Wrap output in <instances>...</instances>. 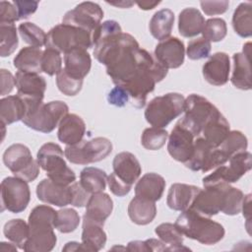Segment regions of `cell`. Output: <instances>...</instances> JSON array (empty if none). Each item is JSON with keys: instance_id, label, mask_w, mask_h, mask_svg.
Returning a JSON list of instances; mask_svg holds the SVG:
<instances>
[{"instance_id": "2", "label": "cell", "mask_w": 252, "mask_h": 252, "mask_svg": "<svg viewBox=\"0 0 252 252\" xmlns=\"http://www.w3.org/2000/svg\"><path fill=\"white\" fill-rule=\"evenodd\" d=\"M36 160L54 183L69 186L76 181V174L66 164L63 151L58 144L51 142L43 144L36 154Z\"/></svg>"}, {"instance_id": "19", "label": "cell", "mask_w": 252, "mask_h": 252, "mask_svg": "<svg viewBox=\"0 0 252 252\" xmlns=\"http://www.w3.org/2000/svg\"><path fill=\"white\" fill-rule=\"evenodd\" d=\"M251 43L247 42L243 45L242 52L234 53L233 59V70L231 76V84L242 91L251 90Z\"/></svg>"}, {"instance_id": "28", "label": "cell", "mask_w": 252, "mask_h": 252, "mask_svg": "<svg viewBox=\"0 0 252 252\" xmlns=\"http://www.w3.org/2000/svg\"><path fill=\"white\" fill-rule=\"evenodd\" d=\"M102 223L93 220L86 216L83 217L82 242L89 251H99L106 242V233L103 230Z\"/></svg>"}, {"instance_id": "13", "label": "cell", "mask_w": 252, "mask_h": 252, "mask_svg": "<svg viewBox=\"0 0 252 252\" xmlns=\"http://www.w3.org/2000/svg\"><path fill=\"white\" fill-rule=\"evenodd\" d=\"M103 18V11L96 3L87 1L77 5L73 10L68 11L62 20L63 24L83 29L93 34L100 25Z\"/></svg>"}, {"instance_id": "32", "label": "cell", "mask_w": 252, "mask_h": 252, "mask_svg": "<svg viewBox=\"0 0 252 252\" xmlns=\"http://www.w3.org/2000/svg\"><path fill=\"white\" fill-rule=\"evenodd\" d=\"M174 24V14L169 9H161L152 17L149 30L151 34L158 40L161 41L169 37Z\"/></svg>"}, {"instance_id": "12", "label": "cell", "mask_w": 252, "mask_h": 252, "mask_svg": "<svg viewBox=\"0 0 252 252\" xmlns=\"http://www.w3.org/2000/svg\"><path fill=\"white\" fill-rule=\"evenodd\" d=\"M227 162L226 158L218 148L211 147L201 136L196 137L193 154L184 164L192 171L207 172Z\"/></svg>"}, {"instance_id": "48", "label": "cell", "mask_w": 252, "mask_h": 252, "mask_svg": "<svg viewBox=\"0 0 252 252\" xmlns=\"http://www.w3.org/2000/svg\"><path fill=\"white\" fill-rule=\"evenodd\" d=\"M70 192H71L70 205L77 208H83L87 206V203L92 195L81 185L80 181L79 182L75 181L70 185Z\"/></svg>"}, {"instance_id": "10", "label": "cell", "mask_w": 252, "mask_h": 252, "mask_svg": "<svg viewBox=\"0 0 252 252\" xmlns=\"http://www.w3.org/2000/svg\"><path fill=\"white\" fill-rule=\"evenodd\" d=\"M31 200V191L27 181L16 176H8L1 182V211L19 214L25 211Z\"/></svg>"}, {"instance_id": "24", "label": "cell", "mask_w": 252, "mask_h": 252, "mask_svg": "<svg viewBox=\"0 0 252 252\" xmlns=\"http://www.w3.org/2000/svg\"><path fill=\"white\" fill-rule=\"evenodd\" d=\"M200 189L195 185L174 183L168 190L166 204L171 210L183 212L191 206Z\"/></svg>"}, {"instance_id": "49", "label": "cell", "mask_w": 252, "mask_h": 252, "mask_svg": "<svg viewBox=\"0 0 252 252\" xmlns=\"http://www.w3.org/2000/svg\"><path fill=\"white\" fill-rule=\"evenodd\" d=\"M20 20L18 10L13 2H0V24H14Z\"/></svg>"}, {"instance_id": "61", "label": "cell", "mask_w": 252, "mask_h": 252, "mask_svg": "<svg viewBox=\"0 0 252 252\" xmlns=\"http://www.w3.org/2000/svg\"><path fill=\"white\" fill-rule=\"evenodd\" d=\"M0 250L1 251H16L17 250V247L16 245L13 243H7V242H1V245H0Z\"/></svg>"}, {"instance_id": "58", "label": "cell", "mask_w": 252, "mask_h": 252, "mask_svg": "<svg viewBox=\"0 0 252 252\" xmlns=\"http://www.w3.org/2000/svg\"><path fill=\"white\" fill-rule=\"evenodd\" d=\"M250 204H251V194H248L246 196H244V200H243V204H242V209L241 211L243 212V216L246 218L247 221L250 220Z\"/></svg>"}, {"instance_id": "25", "label": "cell", "mask_w": 252, "mask_h": 252, "mask_svg": "<svg viewBox=\"0 0 252 252\" xmlns=\"http://www.w3.org/2000/svg\"><path fill=\"white\" fill-rule=\"evenodd\" d=\"M165 189L164 178L155 172L144 174L135 185V196L153 202L160 200Z\"/></svg>"}, {"instance_id": "17", "label": "cell", "mask_w": 252, "mask_h": 252, "mask_svg": "<svg viewBox=\"0 0 252 252\" xmlns=\"http://www.w3.org/2000/svg\"><path fill=\"white\" fill-rule=\"evenodd\" d=\"M29 236L25 242L24 249L28 252H48L51 251L57 241L54 233V226L50 224L28 223Z\"/></svg>"}, {"instance_id": "4", "label": "cell", "mask_w": 252, "mask_h": 252, "mask_svg": "<svg viewBox=\"0 0 252 252\" xmlns=\"http://www.w3.org/2000/svg\"><path fill=\"white\" fill-rule=\"evenodd\" d=\"M184 115L178 120L196 137L201 135L203 128L220 114V110L206 97L192 94L185 98Z\"/></svg>"}, {"instance_id": "44", "label": "cell", "mask_w": 252, "mask_h": 252, "mask_svg": "<svg viewBox=\"0 0 252 252\" xmlns=\"http://www.w3.org/2000/svg\"><path fill=\"white\" fill-rule=\"evenodd\" d=\"M83 81L70 76L64 68L56 75V85L58 90L68 96H74L80 93L83 86Z\"/></svg>"}, {"instance_id": "5", "label": "cell", "mask_w": 252, "mask_h": 252, "mask_svg": "<svg viewBox=\"0 0 252 252\" xmlns=\"http://www.w3.org/2000/svg\"><path fill=\"white\" fill-rule=\"evenodd\" d=\"M45 46L64 54L78 47L89 49L93 47L92 33L83 29L62 23L56 25L47 32Z\"/></svg>"}, {"instance_id": "37", "label": "cell", "mask_w": 252, "mask_h": 252, "mask_svg": "<svg viewBox=\"0 0 252 252\" xmlns=\"http://www.w3.org/2000/svg\"><path fill=\"white\" fill-rule=\"evenodd\" d=\"M4 235L18 248L24 249V245L29 236V224L22 219L8 220L3 228Z\"/></svg>"}, {"instance_id": "41", "label": "cell", "mask_w": 252, "mask_h": 252, "mask_svg": "<svg viewBox=\"0 0 252 252\" xmlns=\"http://www.w3.org/2000/svg\"><path fill=\"white\" fill-rule=\"evenodd\" d=\"M18 31L22 39L31 46L40 48L45 45L46 33L35 24L30 22L22 23L20 24Z\"/></svg>"}, {"instance_id": "22", "label": "cell", "mask_w": 252, "mask_h": 252, "mask_svg": "<svg viewBox=\"0 0 252 252\" xmlns=\"http://www.w3.org/2000/svg\"><path fill=\"white\" fill-rule=\"evenodd\" d=\"M85 133L86 124L82 117L74 113H68L58 125L57 137L60 142L71 146L81 142Z\"/></svg>"}, {"instance_id": "3", "label": "cell", "mask_w": 252, "mask_h": 252, "mask_svg": "<svg viewBox=\"0 0 252 252\" xmlns=\"http://www.w3.org/2000/svg\"><path fill=\"white\" fill-rule=\"evenodd\" d=\"M184 96L178 93L156 96L148 103L145 118L153 127L163 128L184 111Z\"/></svg>"}, {"instance_id": "54", "label": "cell", "mask_w": 252, "mask_h": 252, "mask_svg": "<svg viewBox=\"0 0 252 252\" xmlns=\"http://www.w3.org/2000/svg\"><path fill=\"white\" fill-rule=\"evenodd\" d=\"M1 75V95L9 94L14 87L16 86L15 83V77L12 75V73L9 70L1 69L0 71Z\"/></svg>"}, {"instance_id": "57", "label": "cell", "mask_w": 252, "mask_h": 252, "mask_svg": "<svg viewBox=\"0 0 252 252\" xmlns=\"http://www.w3.org/2000/svg\"><path fill=\"white\" fill-rule=\"evenodd\" d=\"M62 251H89L87 246L82 242H76V241H70L65 244V246L62 248Z\"/></svg>"}, {"instance_id": "53", "label": "cell", "mask_w": 252, "mask_h": 252, "mask_svg": "<svg viewBox=\"0 0 252 252\" xmlns=\"http://www.w3.org/2000/svg\"><path fill=\"white\" fill-rule=\"evenodd\" d=\"M107 184L109 187V190L116 196L118 197H123L125 195H127L130 190H131V186L126 185L125 183L121 182L116 176L115 174L112 172L110 173L109 176H107Z\"/></svg>"}, {"instance_id": "16", "label": "cell", "mask_w": 252, "mask_h": 252, "mask_svg": "<svg viewBox=\"0 0 252 252\" xmlns=\"http://www.w3.org/2000/svg\"><path fill=\"white\" fill-rule=\"evenodd\" d=\"M185 47L181 39L169 36L159 41L155 48L156 60L165 69H176L184 62Z\"/></svg>"}, {"instance_id": "23", "label": "cell", "mask_w": 252, "mask_h": 252, "mask_svg": "<svg viewBox=\"0 0 252 252\" xmlns=\"http://www.w3.org/2000/svg\"><path fill=\"white\" fill-rule=\"evenodd\" d=\"M91 67L92 59L85 48H74L64 54V70L76 79L84 80Z\"/></svg>"}, {"instance_id": "34", "label": "cell", "mask_w": 252, "mask_h": 252, "mask_svg": "<svg viewBox=\"0 0 252 252\" xmlns=\"http://www.w3.org/2000/svg\"><path fill=\"white\" fill-rule=\"evenodd\" d=\"M80 183L90 194L103 192L107 183V175L100 168L88 166L80 173Z\"/></svg>"}, {"instance_id": "60", "label": "cell", "mask_w": 252, "mask_h": 252, "mask_svg": "<svg viewBox=\"0 0 252 252\" xmlns=\"http://www.w3.org/2000/svg\"><path fill=\"white\" fill-rule=\"evenodd\" d=\"M106 3L110 4V5H113V6H116V7H120V8H129L134 4V2H130V1H118V2H108V1H106Z\"/></svg>"}, {"instance_id": "59", "label": "cell", "mask_w": 252, "mask_h": 252, "mask_svg": "<svg viewBox=\"0 0 252 252\" xmlns=\"http://www.w3.org/2000/svg\"><path fill=\"white\" fill-rule=\"evenodd\" d=\"M159 3H160L159 1H142V2H137L136 4L142 10H152L156 6H158Z\"/></svg>"}, {"instance_id": "7", "label": "cell", "mask_w": 252, "mask_h": 252, "mask_svg": "<svg viewBox=\"0 0 252 252\" xmlns=\"http://www.w3.org/2000/svg\"><path fill=\"white\" fill-rule=\"evenodd\" d=\"M112 152V143L104 137L82 140L78 144L67 146L65 158L74 164H89L104 159Z\"/></svg>"}, {"instance_id": "27", "label": "cell", "mask_w": 252, "mask_h": 252, "mask_svg": "<svg viewBox=\"0 0 252 252\" xmlns=\"http://www.w3.org/2000/svg\"><path fill=\"white\" fill-rule=\"evenodd\" d=\"M128 216L130 220L138 225L149 224L157 216L156 203L135 196L128 205Z\"/></svg>"}, {"instance_id": "39", "label": "cell", "mask_w": 252, "mask_h": 252, "mask_svg": "<svg viewBox=\"0 0 252 252\" xmlns=\"http://www.w3.org/2000/svg\"><path fill=\"white\" fill-rule=\"evenodd\" d=\"M80 223V215L71 208H64L56 211L54 220V228L61 233H70L78 227Z\"/></svg>"}, {"instance_id": "50", "label": "cell", "mask_w": 252, "mask_h": 252, "mask_svg": "<svg viewBox=\"0 0 252 252\" xmlns=\"http://www.w3.org/2000/svg\"><path fill=\"white\" fill-rule=\"evenodd\" d=\"M201 8L203 12L208 16L220 15L226 12L229 6V2L226 0L220 1H201Z\"/></svg>"}, {"instance_id": "43", "label": "cell", "mask_w": 252, "mask_h": 252, "mask_svg": "<svg viewBox=\"0 0 252 252\" xmlns=\"http://www.w3.org/2000/svg\"><path fill=\"white\" fill-rule=\"evenodd\" d=\"M227 28L224 20L220 18H212L205 22L202 30L203 37L210 42H218L226 36Z\"/></svg>"}, {"instance_id": "51", "label": "cell", "mask_w": 252, "mask_h": 252, "mask_svg": "<svg viewBox=\"0 0 252 252\" xmlns=\"http://www.w3.org/2000/svg\"><path fill=\"white\" fill-rule=\"evenodd\" d=\"M130 100L126 90L120 86H115L107 94V101L109 104L122 107Z\"/></svg>"}, {"instance_id": "21", "label": "cell", "mask_w": 252, "mask_h": 252, "mask_svg": "<svg viewBox=\"0 0 252 252\" xmlns=\"http://www.w3.org/2000/svg\"><path fill=\"white\" fill-rule=\"evenodd\" d=\"M36 196L38 200L43 203L57 207H65L71 202L70 185H59L47 177L37 184Z\"/></svg>"}, {"instance_id": "15", "label": "cell", "mask_w": 252, "mask_h": 252, "mask_svg": "<svg viewBox=\"0 0 252 252\" xmlns=\"http://www.w3.org/2000/svg\"><path fill=\"white\" fill-rule=\"evenodd\" d=\"M17 95L26 102H40L46 90L45 79L39 74L18 71L15 75Z\"/></svg>"}, {"instance_id": "30", "label": "cell", "mask_w": 252, "mask_h": 252, "mask_svg": "<svg viewBox=\"0 0 252 252\" xmlns=\"http://www.w3.org/2000/svg\"><path fill=\"white\" fill-rule=\"evenodd\" d=\"M43 51L38 47L27 46L22 48L13 60L14 67L19 71L39 74L41 70V57Z\"/></svg>"}, {"instance_id": "1", "label": "cell", "mask_w": 252, "mask_h": 252, "mask_svg": "<svg viewBox=\"0 0 252 252\" xmlns=\"http://www.w3.org/2000/svg\"><path fill=\"white\" fill-rule=\"evenodd\" d=\"M174 224L183 235L206 245H214L220 242L225 233L220 223L190 208L178 216Z\"/></svg>"}, {"instance_id": "55", "label": "cell", "mask_w": 252, "mask_h": 252, "mask_svg": "<svg viewBox=\"0 0 252 252\" xmlns=\"http://www.w3.org/2000/svg\"><path fill=\"white\" fill-rule=\"evenodd\" d=\"M145 241L150 251H167V246L160 239L150 238Z\"/></svg>"}, {"instance_id": "18", "label": "cell", "mask_w": 252, "mask_h": 252, "mask_svg": "<svg viewBox=\"0 0 252 252\" xmlns=\"http://www.w3.org/2000/svg\"><path fill=\"white\" fill-rule=\"evenodd\" d=\"M230 71L229 56L224 52L213 54L203 65V76L213 86H223L227 83Z\"/></svg>"}, {"instance_id": "46", "label": "cell", "mask_w": 252, "mask_h": 252, "mask_svg": "<svg viewBox=\"0 0 252 252\" xmlns=\"http://www.w3.org/2000/svg\"><path fill=\"white\" fill-rule=\"evenodd\" d=\"M244 200L243 192L235 187L230 186L225 197L224 206L221 213L227 216H235L241 212Z\"/></svg>"}, {"instance_id": "42", "label": "cell", "mask_w": 252, "mask_h": 252, "mask_svg": "<svg viewBox=\"0 0 252 252\" xmlns=\"http://www.w3.org/2000/svg\"><path fill=\"white\" fill-rule=\"evenodd\" d=\"M167 138L168 133L166 130L158 127H150L144 130L141 136V144L147 150L157 151L164 146Z\"/></svg>"}, {"instance_id": "26", "label": "cell", "mask_w": 252, "mask_h": 252, "mask_svg": "<svg viewBox=\"0 0 252 252\" xmlns=\"http://www.w3.org/2000/svg\"><path fill=\"white\" fill-rule=\"evenodd\" d=\"M86 207V213L84 216L104 224L105 220L112 213L113 202L108 194L98 192L91 195Z\"/></svg>"}, {"instance_id": "38", "label": "cell", "mask_w": 252, "mask_h": 252, "mask_svg": "<svg viewBox=\"0 0 252 252\" xmlns=\"http://www.w3.org/2000/svg\"><path fill=\"white\" fill-rule=\"evenodd\" d=\"M248 147V141L246 136L240 131H229L223 142L218 147L228 159L240 152L246 151Z\"/></svg>"}, {"instance_id": "36", "label": "cell", "mask_w": 252, "mask_h": 252, "mask_svg": "<svg viewBox=\"0 0 252 252\" xmlns=\"http://www.w3.org/2000/svg\"><path fill=\"white\" fill-rule=\"evenodd\" d=\"M251 2L240 3L232 15V27L239 36L250 37L252 34Z\"/></svg>"}, {"instance_id": "8", "label": "cell", "mask_w": 252, "mask_h": 252, "mask_svg": "<svg viewBox=\"0 0 252 252\" xmlns=\"http://www.w3.org/2000/svg\"><path fill=\"white\" fill-rule=\"evenodd\" d=\"M68 105L61 100L41 103L33 111L28 113L23 118V123L29 128L41 132L50 133L57 127L60 121L68 114Z\"/></svg>"}, {"instance_id": "20", "label": "cell", "mask_w": 252, "mask_h": 252, "mask_svg": "<svg viewBox=\"0 0 252 252\" xmlns=\"http://www.w3.org/2000/svg\"><path fill=\"white\" fill-rule=\"evenodd\" d=\"M112 167L115 176L121 182L131 187L142 173V167L139 160L129 152H121L117 154L114 157Z\"/></svg>"}, {"instance_id": "47", "label": "cell", "mask_w": 252, "mask_h": 252, "mask_svg": "<svg viewBox=\"0 0 252 252\" xmlns=\"http://www.w3.org/2000/svg\"><path fill=\"white\" fill-rule=\"evenodd\" d=\"M211 42L206 38L198 37L190 40L187 45V56L191 60H200L207 58L211 52Z\"/></svg>"}, {"instance_id": "35", "label": "cell", "mask_w": 252, "mask_h": 252, "mask_svg": "<svg viewBox=\"0 0 252 252\" xmlns=\"http://www.w3.org/2000/svg\"><path fill=\"white\" fill-rule=\"evenodd\" d=\"M155 232L158 238L167 246V251L189 250V248L182 245L183 234L175 224L170 222L160 223L156 227Z\"/></svg>"}, {"instance_id": "11", "label": "cell", "mask_w": 252, "mask_h": 252, "mask_svg": "<svg viewBox=\"0 0 252 252\" xmlns=\"http://www.w3.org/2000/svg\"><path fill=\"white\" fill-rule=\"evenodd\" d=\"M229 187L228 183H218L200 189L189 208L209 218L218 215L222 211Z\"/></svg>"}, {"instance_id": "14", "label": "cell", "mask_w": 252, "mask_h": 252, "mask_svg": "<svg viewBox=\"0 0 252 252\" xmlns=\"http://www.w3.org/2000/svg\"><path fill=\"white\" fill-rule=\"evenodd\" d=\"M196 136L185 126L177 122L168 136L167 151L170 157L185 163L193 154Z\"/></svg>"}, {"instance_id": "6", "label": "cell", "mask_w": 252, "mask_h": 252, "mask_svg": "<svg viewBox=\"0 0 252 252\" xmlns=\"http://www.w3.org/2000/svg\"><path fill=\"white\" fill-rule=\"evenodd\" d=\"M3 162L6 167L18 178L27 182L36 179L39 174V164L32 156L30 149L23 144L9 146L3 154Z\"/></svg>"}, {"instance_id": "9", "label": "cell", "mask_w": 252, "mask_h": 252, "mask_svg": "<svg viewBox=\"0 0 252 252\" xmlns=\"http://www.w3.org/2000/svg\"><path fill=\"white\" fill-rule=\"evenodd\" d=\"M251 169V154L247 151L235 154L228 159V165H220L203 178L204 187L218 183H234Z\"/></svg>"}, {"instance_id": "31", "label": "cell", "mask_w": 252, "mask_h": 252, "mask_svg": "<svg viewBox=\"0 0 252 252\" xmlns=\"http://www.w3.org/2000/svg\"><path fill=\"white\" fill-rule=\"evenodd\" d=\"M27 112L25 101L19 95H8L0 100L1 123L9 125L23 120Z\"/></svg>"}, {"instance_id": "33", "label": "cell", "mask_w": 252, "mask_h": 252, "mask_svg": "<svg viewBox=\"0 0 252 252\" xmlns=\"http://www.w3.org/2000/svg\"><path fill=\"white\" fill-rule=\"evenodd\" d=\"M229 131V123L220 113L203 128L200 136L211 147L218 148L223 142Z\"/></svg>"}, {"instance_id": "56", "label": "cell", "mask_w": 252, "mask_h": 252, "mask_svg": "<svg viewBox=\"0 0 252 252\" xmlns=\"http://www.w3.org/2000/svg\"><path fill=\"white\" fill-rule=\"evenodd\" d=\"M126 250L128 251H150L149 247L146 243V241H141V240H134L130 241L126 247Z\"/></svg>"}, {"instance_id": "52", "label": "cell", "mask_w": 252, "mask_h": 252, "mask_svg": "<svg viewBox=\"0 0 252 252\" xmlns=\"http://www.w3.org/2000/svg\"><path fill=\"white\" fill-rule=\"evenodd\" d=\"M14 5L16 6L19 14L20 19H27L31 15H32L37 7L38 2L37 1H27V0H15L13 1Z\"/></svg>"}, {"instance_id": "40", "label": "cell", "mask_w": 252, "mask_h": 252, "mask_svg": "<svg viewBox=\"0 0 252 252\" xmlns=\"http://www.w3.org/2000/svg\"><path fill=\"white\" fill-rule=\"evenodd\" d=\"M19 39L15 24H0V55L10 56L18 47Z\"/></svg>"}, {"instance_id": "29", "label": "cell", "mask_w": 252, "mask_h": 252, "mask_svg": "<svg viewBox=\"0 0 252 252\" xmlns=\"http://www.w3.org/2000/svg\"><path fill=\"white\" fill-rule=\"evenodd\" d=\"M205 18L196 8H185L178 16V31L184 37H193L202 32Z\"/></svg>"}, {"instance_id": "45", "label": "cell", "mask_w": 252, "mask_h": 252, "mask_svg": "<svg viewBox=\"0 0 252 252\" xmlns=\"http://www.w3.org/2000/svg\"><path fill=\"white\" fill-rule=\"evenodd\" d=\"M62 69L60 52L52 48H45L41 57V70L48 76L57 75Z\"/></svg>"}]
</instances>
